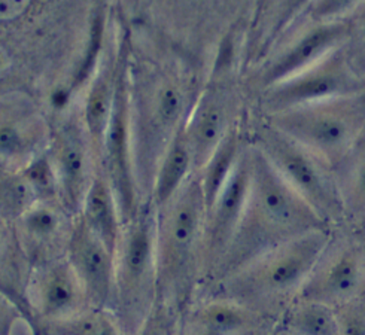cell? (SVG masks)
<instances>
[{
	"label": "cell",
	"mask_w": 365,
	"mask_h": 335,
	"mask_svg": "<svg viewBox=\"0 0 365 335\" xmlns=\"http://www.w3.org/2000/svg\"><path fill=\"white\" fill-rule=\"evenodd\" d=\"M329 228L333 227L314 212L251 143V187L246 207L227 254L203 288L280 244Z\"/></svg>",
	"instance_id": "6da1fadb"
},
{
	"label": "cell",
	"mask_w": 365,
	"mask_h": 335,
	"mask_svg": "<svg viewBox=\"0 0 365 335\" xmlns=\"http://www.w3.org/2000/svg\"><path fill=\"white\" fill-rule=\"evenodd\" d=\"M331 231L333 228L313 231L269 250L206 287L207 297L235 301L277 326L280 317L300 295Z\"/></svg>",
	"instance_id": "7a4b0ae2"
},
{
	"label": "cell",
	"mask_w": 365,
	"mask_h": 335,
	"mask_svg": "<svg viewBox=\"0 0 365 335\" xmlns=\"http://www.w3.org/2000/svg\"><path fill=\"white\" fill-rule=\"evenodd\" d=\"M251 143L329 227L343 225L344 213L333 167L265 120L255 127Z\"/></svg>",
	"instance_id": "8992f818"
},
{
	"label": "cell",
	"mask_w": 365,
	"mask_h": 335,
	"mask_svg": "<svg viewBox=\"0 0 365 335\" xmlns=\"http://www.w3.org/2000/svg\"><path fill=\"white\" fill-rule=\"evenodd\" d=\"M78 216L94 236L117 254L124 222L117 198L102 170L97 172Z\"/></svg>",
	"instance_id": "44dd1931"
},
{
	"label": "cell",
	"mask_w": 365,
	"mask_h": 335,
	"mask_svg": "<svg viewBox=\"0 0 365 335\" xmlns=\"http://www.w3.org/2000/svg\"><path fill=\"white\" fill-rule=\"evenodd\" d=\"M48 154L58 179L60 203L76 217L98 172L94 149L81 115H66L53 125Z\"/></svg>",
	"instance_id": "30bf717a"
},
{
	"label": "cell",
	"mask_w": 365,
	"mask_h": 335,
	"mask_svg": "<svg viewBox=\"0 0 365 335\" xmlns=\"http://www.w3.org/2000/svg\"><path fill=\"white\" fill-rule=\"evenodd\" d=\"M24 298L36 322L63 319L91 307L84 287L66 257L33 267Z\"/></svg>",
	"instance_id": "7c38bea8"
},
{
	"label": "cell",
	"mask_w": 365,
	"mask_h": 335,
	"mask_svg": "<svg viewBox=\"0 0 365 335\" xmlns=\"http://www.w3.org/2000/svg\"><path fill=\"white\" fill-rule=\"evenodd\" d=\"M66 258L84 287L91 307L108 309L113 295L115 254L76 216Z\"/></svg>",
	"instance_id": "9a60e30c"
},
{
	"label": "cell",
	"mask_w": 365,
	"mask_h": 335,
	"mask_svg": "<svg viewBox=\"0 0 365 335\" xmlns=\"http://www.w3.org/2000/svg\"><path fill=\"white\" fill-rule=\"evenodd\" d=\"M20 170L30 182V185L33 191L36 192L39 201H58L60 203L58 179L51 157L48 154V149L45 153L39 154L36 158H33L30 163H27Z\"/></svg>",
	"instance_id": "4316f807"
},
{
	"label": "cell",
	"mask_w": 365,
	"mask_h": 335,
	"mask_svg": "<svg viewBox=\"0 0 365 335\" xmlns=\"http://www.w3.org/2000/svg\"><path fill=\"white\" fill-rule=\"evenodd\" d=\"M276 328L287 335H340L336 310L307 299L292 303Z\"/></svg>",
	"instance_id": "603a6c76"
},
{
	"label": "cell",
	"mask_w": 365,
	"mask_h": 335,
	"mask_svg": "<svg viewBox=\"0 0 365 335\" xmlns=\"http://www.w3.org/2000/svg\"><path fill=\"white\" fill-rule=\"evenodd\" d=\"M53 127L38 110L21 103L4 105L0 125L2 170H19L48 149Z\"/></svg>",
	"instance_id": "e0dca14e"
},
{
	"label": "cell",
	"mask_w": 365,
	"mask_h": 335,
	"mask_svg": "<svg viewBox=\"0 0 365 335\" xmlns=\"http://www.w3.org/2000/svg\"><path fill=\"white\" fill-rule=\"evenodd\" d=\"M340 335H365V295L334 309Z\"/></svg>",
	"instance_id": "4dcf8cb0"
},
{
	"label": "cell",
	"mask_w": 365,
	"mask_h": 335,
	"mask_svg": "<svg viewBox=\"0 0 365 335\" xmlns=\"http://www.w3.org/2000/svg\"><path fill=\"white\" fill-rule=\"evenodd\" d=\"M364 0H312L303 16L310 24L343 21Z\"/></svg>",
	"instance_id": "f1b7e54d"
},
{
	"label": "cell",
	"mask_w": 365,
	"mask_h": 335,
	"mask_svg": "<svg viewBox=\"0 0 365 335\" xmlns=\"http://www.w3.org/2000/svg\"><path fill=\"white\" fill-rule=\"evenodd\" d=\"M235 128L233 103L228 88L218 83L207 87L192 105L185 121V134L192 153L195 175Z\"/></svg>",
	"instance_id": "2e32d148"
},
{
	"label": "cell",
	"mask_w": 365,
	"mask_h": 335,
	"mask_svg": "<svg viewBox=\"0 0 365 335\" xmlns=\"http://www.w3.org/2000/svg\"><path fill=\"white\" fill-rule=\"evenodd\" d=\"M365 295V232L334 227L297 299L339 307Z\"/></svg>",
	"instance_id": "52a82bcc"
},
{
	"label": "cell",
	"mask_w": 365,
	"mask_h": 335,
	"mask_svg": "<svg viewBox=\"0 0 365 335\" xmlns=\"http://www.w3.org/2000/svg\"><path fill=\"white\" fill-rule=\"evenodd\" d=\"M245 146L246 145L242 143L239 130L235 127L227 134V138L222 140L218 149L215 150L203 169L197 173L202 182L207 207L213 203V200L217 198L225 185L227 179L233 173Z\"/></svg>",
	"instance_id": "d4e9b609"
},
{
	"label": "cell",
	"mask_w": 365,
	"mask_h": 335,
	"mask_svg": "<svg viewBox=\"0 0 365 335\" xmlns=\"http://www.w3.org/2000/svg\"><path fill=\"white\" fill-rule=\"evenodd\" d=\"M333 173L344 213L343 225L365 232V131L333 167Z\"/></svg>",
	"instance_id": "ffe728a7"
},
{
	"label": "cell",
	"mask_w": 365,
	"mask_h": 335,
	"mask_svg": "<svg viewBox=\"0 0 365 335\" xmlns=\"http://www.w3.org/2000/svg\"><path fill=\"white\" fill-rule=\"evenodd\" d=\"M2 172V217L4 224L12 225L39 198L20 169Z\"/></svg>",
	"instance_id": "484cf974"
},
{
	"label": "cell",
	"mask_w": 365,
	"mask_h": 335,
	"mask_svg": "<svg viewBox=\"0 0 365 335\" xmlns=\"http://www.w3.org/2000/svg\"><path fill=\"white\" fill-rule=\"evenodd\" d=\"M127 53H120V69L112 118L106 133L98 170H102L117 198L124 225L135 220L142 198L136 177L131 133V88Z\"/></svg>",
	"instance_id": "ba28073f"
},
{
	"label": "cell",
	"mask_w": 365,
	"mask_h": 335,
	"mask_svg": "<svg viewBox=\"0 0 365 335\" xmlns=\"http://www.w3.org/2000/svg\"><path fill=\"white\" fill-rule=\"evenodd\" d=\"M207 203L198 175L157 209L158 301L184 313L200 287V252Z\"/></svg>",
	"instance_id": "3957f363"
},
{
	"label": "cell",
	"mask_w": 365,
	"mask_h": 335,
	"mask_svg": "<svg viewBox=\"0 0 365 335\" xmlns=\"http://www.w3.org/2000/svg\"><path fill=\"white\" fill-rule=\"evenodd\" d=\"M267 326L276 328L247 307L218 297H206L182 314L187 335H246Z\"/></svg>",
	"instance_id": "ac0fdd59"
},
{
	"label": "cell",
	"mask_w": 365,
	"mask_h": 335,
	"mask_svg": "<svg viewBox=\"0 0 365 335\" xmlns=\"http://www.w3.org/2000/svg\"><path fill=\"white\" fill-rule=\"evenodd\" d=\"M262 120L334 167L365 131V91L262 115Z\"/></svg>",
	"instance_id": "5b68a950"
},
{
	"label": "cell",
	"mask_w": 365,
	"mask_h": 335,
	"mask_svg": "<svg viewBox=\"0 0 365 335\" xmlns=\"http://www.w3.org/2000/svg\"><path fill=\"white\" fill-rule=\"evenodd\" d=\"M182 313L173 306L157 303L148 319L133 335H180Z\"/></svg>",
	"instance_id": "83f0119b"
},
{
	"label": "cell",
	"mask_w": 365,
	"mask_h": 335,
	"mask_svg": "<svg viewBox=\"0 0 365 335\" xmlns=\"http://www.w3.org/2000/svg\"><path fill=\"white\" fill-rule=\"evenodd\" d=\"M251 187V143H247L225 185L207 207L200 252V287L210 280L235 239Z\"/></svg>",
	"instance_id": "8fae6325"
},
{
	"label": "cell",
	"mask_w": 365,
	"mask_h": 335,
	"mask_svg": "<svg viewBox=\"0 0 365 335\" xmlns=\"http://www.w3.org/2000/svg\"><path fill=\"white\" fill-rule=\"evenodd\" d=\"M365 91V78L355 69L344 46L298 75L262 90L264 115Z\"/></svg>",
	"instance_id": "9c48e42d"
},
{
	"label": "cell",
	"mask_w": 365,
	"mask_h": 335,
	"mask_svg": "<svg viewBox=\"0 0 365 335\" xmlns=\"http://www.w3.org/2000/svg\"><path fill=\"white\" fill-rule=\"evenodd\" d=\"M272 335H284V332H282V331H279L277 328L273 331V334Z\"/></svg>",
	"instance_id": "d6a6232c"
},
{
	"label": "cell",
	"mask_w": 365,
	"mask_h": 335,
	"mask_svg": "<svg viewBox=\"0 0 365 335\" xmlns=\"http://www.w3.org/2000/svg\"><path fill=\"white\" fill-rule=\"evenodd\" d=\"M284 335H287V334H284Z\"/></svg>",
	"instance_id": "836d02e7"
},
{
	"label": "cell",
	"mask_w": 365,
	"mask_h": 335,
	"mask_svg": "<svg viewBox=\"0 0 365 335\" xmlns=\"http://www.w3.org/2000/svg\"><path fill=\"white\" fill-rule=\"evenodd\" d=\"M118 69L120 56L117 58L106 57L101 64V69H97L86 94L84 105H82V124L91 140L97 164L101 163L106 133L112 118Z\"/></svg>",
	"instance_id": "d6986e66"
},
{
	"label": "cell",
	"mask_w": 365,
	"mask_h": 335,
	"mask_svg": "<svg viewBox=\"0 0 365 335\" xmlns=\"http://www.w3.org/2000/svg\"><path fill=\"white\" fill-rule=\"evenodd\" d=\"M31 0H0V20L14 21L27 9Z\"/></svg>",
	"instance_id": "1f68e13d"
},
{
	"label": "cell",
	"mask_w": 365,
	"mask_h": 335,
	"mask_svg": "<svg viewBox=\"0 0 365 335\" xmlns=\"http://www.w3.org/2000/svg\"><path fill=\"white\" fill-rule=\"evenodd\" d=\"M194 175V160L184 124L160 160L149 201L155 209L164 206Z\"/></svg>",
	"instance_id": "7402d4cb"
},
{
	"label": "cell",
	"mask_w": 365,
	"mask_h": 335,
	"mask_svg": "<svg viewBox=\"0 0 365 335\" xmlns=\"http://www.w3.org/2000/svg\"><path fill=\"white\" fill-rule=\"evenodd\" d=\"M352 35V26L346 20L334 23L310 24L289 45L264 67L261 73L262 90L287 81L322 58L344 46Z\"/></svg>",
	"instance_id": "5bb4252c"
},
{
	"label": "cell",
	"mask_w": 365,
	"mask_h": 335,
	"mask_svg": "<svg viewBox=\"0 0 365 335\" xmlns=\"http://www.w3.org/2000/svg\"><path fill=\"white\" fill-rule=\"evenodd\" d=\"M39 335H124L108 309L90 307L54 321L36 322Z\"/></svg>",
	"instance_id": "cb8c5ba5"
},
{
	"label": "cell",
	"mask_w": 365,
	"mask_h": 335,
	"mask_svg": "<svg viewBox=\"0 0 365 335\" xmlns=\"http://www.w3.org/2000/svg\"><path fill=\"white\" fill-rule=\"evenodd\" d=\"M310 2L312 0H280L274 21L269 30V38L267 43H265V48L272 46L285 35V33L292 27V24L300 19V16H303Z\"/></svg>",
	"instance_id": "f546056e"
},
{
	"label": "cell",
	"mask_w": 365,
	"mask_h": 335,
	"mask_svg": "<svg viewBox=\"0 0 365 335\" xmlns=\"http://www.w3.org/2000/svg\"><path fill=\"white\" fill-rule=\"evenodd\" d=\"M157 209L143 203L127 225L115 254V282L109 311L124 335H133L158 301L157 279Z\"/></svg>",
	"instance_id": "277c9868"
},
{
	"label": "cell",
	"mask_w": 365,
	"mask_h": 335,
	"mask_svg": "<svg viewBox=\"0 0 365 335\" xmlns=\"http://www.w3.org/2000/svg\"><path fill=\"white\" fill-rule=\"evenodd\" d=\"M73 222L58 201H38L9 227L31 267H36L66 257Z\"/></svg>",
	"instance_id": "4fadbf2b"
}]
</instances>
